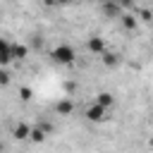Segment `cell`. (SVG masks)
I'll return each mask as SVG.
<instances>
[{"mask_svg": "<svg viewBox=\"0 0 153 153\" xmlns=\"http://www.w3.org/2000/svg\"><path fill=\"white\" fill-rule=\"evenodd\" d=\"M50 57L57 62V65H72L76 60V50L69 45V43H60L50 50Z\"/></svg>", "mask_w": 153, "mask_h": 153, "instance_id": "1", "label": "cell"}, {"mask_svg": "<svg viewBox=\"0 0 153 153\" xmlns=\"http://www.w3.org/2000/svg\"><path fill=\"white\" fill-rule=\"evenodd\" d=\"M100 12L105 14V19H120L124 14V2L105 0V2H100Z\"/></svg>", "mask_w": 153, "mask_h": 153, "instance_id": "2", "label": "cell"}, {"mask_svg": "<svg viewBox=\"0 0 153 153\" xmlns=\"http://www.w3.org/2000/svg\"><path fill=\"white\" fill-rule=\"evenodd\" d=\"M105 112H108V110H103L100 105H96V103H91V105H88V108L84 110V117H86L88 122H103V120L108 117Z\"/></svg>", "mask_w": 153, "mask_h": 153, "instance_id": "3", "label": "cell"}, {"mask_svg": "<svg viewBox=\"0 0 153 153\" xmlns=\"http://www.w3.org/2000/svg\"><path fill=\"white\" fill-rule=\"evenodd\" d=\"M86 48H88V53H93V55H103L105 50H108V45H105V38H100V36H91L88 41H86Z\"/></svg>", "mask_w": 153, "mask_h": 153, "instance_id": "4", "label": "cell"}, {"mask_svg": "<svg viewBox=\"0 0 153 153\" xmlns=\"http://www.w3.org/2000/svg\"><path fill=\"white\" fill-rule=\"evenodd\" d=\"M55 112L62 115V117L72 115V112H74V100H72V98H60V100L55 103Z\"/></svg>", "mask_w": 153, "mask_h": 153, "instance_id": "5", "label": "cell"}, {"mask_svg": "<svg viewBox=\"0 0 153 153\" xmlns=\"http://www.w3.org/2000/svg\"><path fill=\"white\" fill-rule=\"evenodd\" d=\"M96 105H100L103 110H108V108H112L115 105V96L110 93V91H100L98 96H96V100H93Z\"/></svg>", "mask_w": 153, "mask_h": 153, "instance_id": "6", "label": "cell"}, {"mask_svg": "<svg viewBox=\"0 0 153 153\" xmlns=\"http://www.w3.org/2000/svg\"><path fill=\"white\" fill-rule=\"evenodd\" d=\"M10 41L7 38H0V67H5V65H10L12 62V55H10Z\"/></svg>", "mask_w": 153, "mask_h": 153, "instance_id": "7", "label": "cell"}, {"mask_svg": "<svg viewBox=\"0 0 153 153\" xmlns=\"http://www.w3.org/2000/svg\"><path fill=\"white\" fill-rule=\"evenodd\" d=\"M10 55H12V62H14V60H24V57L29 55V48H26L24 43H12V45H10Z\"/></svg>", "mask_w": 153, "mask_h": 153, "instance_id": "8", "label": "cell"}, {"mask_svg": "<svg viewBox=\"0 0 153 153\" xmlns=\"http://www.w3.org/2000/svg\"><path fill=\"white\" fill-rule=\"evenodd\" d=\"M29 131H31V127H29L26 122H19V124H14L12 136H14L17 141H26V139H29Z\"/></svg>", "mask_w": 153, "mask_h": 153, "instance_id": "9", "label": "cell"}, {"mask_svg": "<svg viewBox=\"0 0 153 153\" xmlns=\"http://www.w3.org/2000/svg\"><path fill=\"white\" fill-rule=\"evenodd\" d=\"M100 60H103L105 67H115V65H120V53H115V50H105V53L100 55Z\"/></svg>", "mask_w": 153, "mask_h": 153, "instance_id": "10", "label": "cell"}, {"mask_svg": "<svg viewBox=\"0 0 153 153\" xmlns=\"http://www.w3.org/2000/svg\"><path fill=\"white\" fill-rule=\"evenodd\" d=\"M120 22H122V26H124L127 31H134V29L139 26V19H136V14H127V12H124V14L120 17Z\"/></svg>", "mask_w": 153, "mask_h": 153, "instance_id": "11", "label": "cell"}, {"mask_svg": "<svg viewBox=\"0 0 153 153\" xmlns=\"http://www.w3.org/2000/svg\"><path fill=\"white\" fill-rule=\"evenodd\" d=\"M29 141H33V143H41V141H45V134H43L38 127H31V131H29Z\"/></svg>", "mask_w": 153, "mask_h": 153, "instance_id": "12", "label": "cell"}, {"mask_svg": "<svg viewBox=\"0 0 153 153\" xmlns=\"http://www.w3.org/2000/svg\"><path fill=\"white\" fill-rule=\"evenodd\" d=\"M19 98H22L24 103H29V100L33 98V91H31L29 86H22V88H19Z\"/></svg>", "mask_w": 153, "mask_h": 153, "instance_id": "13", "label": "cell"}, {"mask_svg": "<svg viewBox=\"0 0 153 153\" xmlns=\"http://www.w3.org/2000/svg\"><path fill=\"white\" fill-rule=\"evenodd\" d=\"M12 81V76H10V72L7 69H0V86H7Z\"/></svg>", "mask_w": 153, "mask_h": 153, "instance_id": "14", "label": "cell"}, {"mask_svg": "<svg viewBox=\"0 0 153 153\" xmlns=\"http://www.w3.org/2000/svg\"><path fill=\"white\" fill-rule=\"evenodd\" d=\"M139 17H141L143 22H148V19H151V10H148V7H141V12H139ZM139 17H136V19H139Z\"/></svg>", "mask_w": 153, "mask_h": 153, "instance_id": "15", "label": "cell"}, {"mask_svg": "<svg viewBox=\"0 0 153 153\" xmlns=\"http://www.w3.org/2000/svg\"><path fill=\"white\" fill-rule=\"evenodd\" d=\"M74 88H76L74 81H67V84H65V91H67V93H74Z\"/></svg>", "mask_w": 153, "mask_h": 153, "instance_id": "16", "label": "cell"}, {"mask_svg": "<svg viewBox=\"0 0 153 153\" xmlns=\"http://www.w3.org/2000/svg\"><path fill=\"white\" fill-rule=\"evenodd\" d=\"M2 151H5V143H2V141H0V153H2Z\"/></svg>", "mask_w": 153, "mask_h": 153, "instance_id": "17", "label": "cell"}]
</instances>
